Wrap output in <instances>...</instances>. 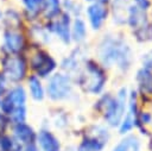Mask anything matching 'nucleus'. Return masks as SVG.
<instances>
[{"instance_id":"1","label":"nucleus","mask_w":152,"mask_h":151,"mask_svg":"<svg viewBox=\"0 0 152 151\" xmlns=\"http://www.w3.org/2000/svg\"><path fill=\"white\" fill-rule=\"evenodd\" d=\"M97 56L103 67L116 65L121 70L131 67L132 52L129 46L121 39L104 36L97 48Z\"/></svg>"},{"instance_id":"2","label":"nucleus","mask_w":152,"mask_h":151,"mask_svg":"<svg viewBox=\"0 0 152 151\" xmlns=\"http://www.w3.org/2000/svg\"><path fill=\"white\" fill-rule=\"evenodd\" d=\"M28 101L24 84H11L1 96V109L11 125L28 120Z\"/></svg>"},{"instance_id":"3","label":"nucleus","mask_w":152,"mask_h":151,"mask_svg":"<svg viewBox=\"0 0 152 151\" xmlns=\"http://www.w3.org/2000/svg\"><path fill=\"white\" fill-rule=\"evenodd\" d=\"M75 86L89 95H99L106 84V73L94 59L86 58L80 71L74 77Z\"/></svg>"},{"instance_id":"4","label":"nucleus","mask_w":152,"mask_h":151,"mask_svg":"<svg viewBox=\"0 0 152 151\" xmlns=\"http://www.w3.org/2000/svg\"><path fill=\"white\" fill-rule=\"evenodd\" d=\"M26 58L30 74H33L44 81L58 70V61L48 48L31 45L26 52Z\"/></svg>"},{"instance_id":"5","label":"nucleus","mask_w":152,"mask_h":151,"mask_svg":"<svg viewBox=\"0 0 152 151\" xmlns=\"http://www.w3.org/2000/svg\"><path fill=\"white\" fill-rule=\"evenodd\" d=\"M127 100V90L126 88H121L116 97L110 94H103L97 100L95 108L110 126H119L126 113Z\"/></svg>"},{"instance_id":"6","label":"nucleus","mask_w":152,"mask_h":151,"mask_svg":"<svg viewBox=\"0 0 152 151\" xmlns=\"http://www.w3.org/2000/svg\"><path fill=\"white\" fill-rule=\"evenodd\" d=\"M46 99L52 103H62L71 100L75 95L74 77L57 70L45 80Z\"/></svg>"},{"instance_id":"7","label":"nucleus","mask_w":152,"mask_h":151,"mask_svg":"<svg viewBox=\"0 0 152 151\" xmlns=\"http://www.w3.org/2000/svg\"><path fill=\"white\" fill-rule=\"evenodd\" d=\"M0 70L10 84H23L30 75L26 55L0 54Z\"/></svg>"},{"instance_id":"8","label":"nucleus","mask_w":152,"mask_h":151,"mask_svg":"<svg viewBox=\"0 0 152 151\" xmlns=\"http://www.w3.org/2000/svg\"><path fill=\"white\" fill-rule=\"evenodd\" d=\"M30 46L31 43L25 29L2 27L0 32V54L26 55Z\"/></svg>"},{"instance_id":"9","label":"nucleus","mask_w":152,"mask_h":151,"mask_svg":"<svg viewBox=\"0 0 152 151\" xmlns=\"http://www.w3.org/2000/svg\"><path fill=\"white\" fill-rule=\"evenodd\" d=\"M127 23L139 40L145 42L152 39V24L148 21L145 11L139 10L135 5L129 6Z\"/></svg>"},{"instance_id":"10","label":"nucleus","mask_w":152,"mask_h":151,"mask_svg":"<svg viewBox=\"0 0 152 151\" xmlns=\"http://www.w3.org/2000/svg\"><path fill=\"white\" fill-rule=\"evenodd\" d=\"M71 21H72V17L65 12H62L59 17H57L56 19L50 20V21H44V24L53 38H56L63 45L69 46L72 44Z\"/></svg>"},{"instance_id":"11","label":"nucleus","mask_w":152,"mask_h":151,"mask_svg":"<svg viewBox=\"0 0 152 151\" xmlns=\"http://www.w3.org/2000/svg\"><path fill=\"white\" fill-rule=\"evenodd\" d=\"M25 31H26V34H27V38H28L31 45L46 48L53 40L52 34L48 31L43 20L26 24Z\"/></svg>"},{"instance_id":"12","label":"nucleus","mask_w":152,"mask_h":151,"mask_svg":"<svg viewBox=\"0 0 152 151\" xmlns=\"http://www.w3.org/2000/svg\"><path fill=\"white\" fill-rule=\"evenodd\" d=\"M36 144L40 151H62V141L59 137L49 126L43 125L37 130Z\"/></svg>"},{"instance_id":"13","label":"nucleus","mask_w":152,"mask_h":151,"mask_svg":"<svg viewBox=\"0 0 152 151\" xmlns=\"http://www.w3.org/2000/svg\"><path fill=\"white\" fill-rule=\"evenodd\" d=\"M8 133L20 145H26V144L36 143L37 130L34 128V126L32 124L28 122V120L24 121V122L12 124L10 126Z\"/></svg>"},{"instance_id":"14","label":"nucleus","mask_w":152,"mask_h":151,"mask_svg":"<svg viewBox=\"0 0 152 151\" xmlns=\"http://www.w3.org/2000/svg\"><path fill=\"white\" fill-rule=\"evenodd\" d=\"M84 59L86 58L81 52V46L77 45L75 49H72L66 56H64L58 62V70L75 77L76 74L80 71Z\"/></svg>"},{"instance_id":"15","label":"nucleus","mask_w":152,"mask_h":151,"mask_svg":"<svg viewBox=\"0 0 152 151\" xmlns=\"http://www.w3.org/2000/svg\"><path fill=\"white\" fill-rule=\"evenodd\" d=\"M84 13L91 30L97 31L102 27L108 17V8L103 4H88Z\"/></svg>"},{"instance_id":"16","label":"nucleus","mask_w":152,"mask_h":151,"mask_svg":"<svg viewBox=\"0 0 152 151\" xmlns=\"http://www.w3.org/2000/svg\"><path fill=\"white\" fill-rule=\"evenodd\" d=\"M25 86V89L28 95V100L33 102H43L46 99V92H45V81L39 78L38 76L30 74L25 82L23 83Z\"/></svg>"},{"instance_id":"17","label":"nucleus","mask_w":152,"mask_h":151,"mask_svg":"<svg viewBox=\"0 0 152 151\" xmlns=\"http://www.w3.org/2000/svg\"><path fill=\"white\" fill-rule=\"evenodd\" d=\"M2 27L11 29H25L26 21L21 14L18 6L13 4H7L2 7Z\"/></svg>"},{"instance_id":"18","label":"nucleus","mask_w":152,"mask_h":151,"mask_svg":"<svg viewBox=\"0 0 152 151\" xmlns=\"http://www.w3.org/2000/svg\"><path fill=\"white\" fill-rule=\"evenodd\" d=\"M128 102V109L126 112V115L122 118L120 126V133H127L128 131H131L134 125H137L138 121V109H137V95L135 92H131L129 97L127 100Z\"/></svg>"},{"instance_id":"19","label":"nucleus","mask_w":152,"mask_h":151,"mask_svg":"<svg viewBox=\"0 0 152 151\" xmlns=\"http://www.w3.org/2000/svg\"><path fill=\"white\" fill-rule=\"evenodd\" d=\"M18 2H19L18 7L20 8L26 24L42 20L40 19V13H42L40 0H19Z\"/></svg>"},{"instance_id":"20","label":"nucleus","mask_w":152,"mask_h":151,"mask_svg":"<svg viewBox=\"0 0 152 151\" xmlns=\"http://www.w3.org/2000/svg\"><path fill=\"white\" fill-rule=\"evenodd\" d=\"M42 13L40 19L43 21H50L56 19L63 12L62 0H40Z\"/></svg>"},{"instance_id":"21","label":"nucleus","mask_w":152,"mask_h":151,"mask_svg":"<svg viewBox=\"0 0 152 151\" xmlns=\"http://www.w3.org/2000/svg\"><path fill=\"white\" fill-rule=\"evenodd\" d=\"M88 34V29H87V21L82 17H76L72 18L71 21V40L72 44L81 45Z\"/></svg>"},{"instance_id":"22","label":"nucleus","mask_w":152,"mask_h":151,"mask_svg":"<svg viewBox=\"0 0 152 151\" xmlns=\"http://www.w3.org/2000/svg\"><path fill=\"white\" fill-rule=\"evenodd\" d=\"M104 144H106L104 140L88 133L83 136V138L81 139V141L76 147V151H102Z\"/></svg>"},{"instance_id":"23","label":"nucleus","mask_w":152,"mask_h":151,"mask_svg":"<svg viewBox=\"0 0 152 151\" xmlns=\"http://www.w3.org/2000/svg\"><path fill=\"white\" fill-rule=\"evenodd\" d=\"M137 82L140 92L146 95H152V70L141 68L137 73Z\"/></svg>"},{"instance_id":"24","label":"nucleus","mask_w":152,"mask_h":151,"mask_svg":"<svg viewBox=\"0 0 152 151\" xmlns=\"http://www.w3.org/2000/svg\"><path fill=\"white\" fill-rule=\"evenodd\" d=\"M139 139L135 136H127L114 147L113 151H139Z\"/></svg>"},{"instance_id":"25","label":"nucleus","mask_w":152,"mask_h":151,"mask_svg":"<svg viewBox=\"0 0 152 151\" xmlns=\"http://www.w3.org/2000/svg\"><path fill=\"white\" fill-rule=\"evenodd\" d=\"M62 8L63 12L68 13L72 18L82 17L83 13V8L78 2V0H62Z\"/></svg>"},{"instance_id":"26","label":"nucleus","mask_w":152,"mask_h":151,"mask_svg":"<svg viewBox=\"0 0 152 151\" xmlns=\"http://www.w3.org/2000/svg\"><path fill=\"white\" fill-rule=\"evenodd\" d=\"M52 124L56 128H63L68 125V118H66V114L63 113V112H57L56 114H53V118H52Z\"/></svg>"},{"instance_id":"27","label":"nucleus","mask_w":152,"mask_h":151,"mask_svg":"<svg viewBox=\"0 0 152 151\" xmlns=\"http://www.w3.org/2000/svg\"><path fill=\"white\" fill-rule=\"evenodd\" d=\"M10 86H11L10 82L7 81V78L5 77V75H4V74L1 73V70H0V97L5 95V93L8 90Z\"/></svg>"},{"instance_id":"28","label":"nucleus","mask_w":152,"mask_h":151,"mask_svg":"<svg viewBox=\"0 0 152 151\" xmlns=\"http://www.w3.org/2000/svg\"><path fill=\"white\" fill-rule=\"evenodd\" d=\"M134 2H135V6L139 10L145 11V12L151 7V1L150 0H134Z\"/></svg>"},{"instance_id":"29","label":"nucleus","mask_w":152,"mask_h":151,"mask_svg":"<svg viewBox=\"0 0 152 151\" xmlns=\"http://www.w3.org/2000/svg\"><path fill=\"white\" fill-rule=\"evenodd\" d=\"M17 151H40V150L36 143H31V144H26V145H20Z\"/></svg>"},{"instance_id":"30","label":"nucleus","mask_w":152,"mask_h":151,"mask_svg":"<svg viewBox=\"0 0 152 151\" xmlns=\"http://www.w3.org/2000/svg\"><path fill=\"white\" fill-rule=\"evenodd\" d=\"M142 64H144V68L152 70V52H151V55H146L145 56Z\"/></svg>"},{"instance_id":"31","label":"nucleus","mask_w":152,"mask_h":151,"mask_svg":"<svg viewBox=\"0 0 152 151\" xmlns=\"http://www.w3.org/2000/svg\"><path fill=\"white\" fill-rule=\"evenodd\" d=\"M84 1L87 4H103V5L109 2V0H84Z\"/></svg>"},{"instance_id":"32","label":"nucleus","mask_w":152,"mask_h":151,"mask_svg":"<svg viewBox=\"0 0 152 151\" xmlns=\"http://www.w3.org/2000/svg\"><path fill=\"white\" fill-rule=\"evenodd\" d=\"M2 30V7H0V32Z\"/></svg>"},{"instance_id":"33","label":"nucleus","mask_w":152,"mask_h":151,"mask_svg":"<svg viewBox=\"0 0 152 151\" xmlns=\"http://www.w3.org/2000/svg\"><path fill=\"white\" fill-rule=\"evenodd\" d=\"M6 1H7L8 4H12V2H18L19 0H6Z\"/></svg>"},{"instance_id":"34","label":"nucleus","mask_w":152,"mask_h":151,"mask_svg":"<svg viewBox=\"0 0 152 151\" xmlns=\"http://www.w3.org/2000/svg\"><path fill=\"white\" fill-rule=\"evenodd\" d=\"M62 151H63V150H62Z\"/></svg>"}]
</instances>
